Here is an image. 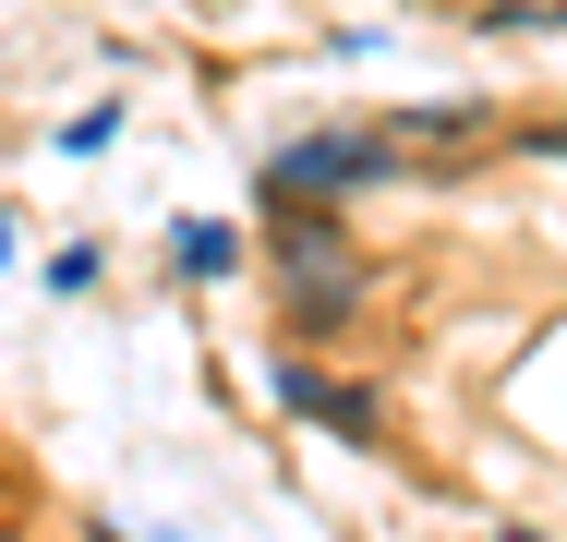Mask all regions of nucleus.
Here are the masks:
<instances>
[{"mask_svg":"<svg viewBox=\"0 0 567 542\" xmlns=\"http://www.w3.org/2000/svg\"><path fill=\"white\" fill-rule=\"evenodd\" d=\"M374 169H386V145H362V133H315V145H290V157L266 169V194L302 206V194H339V181H374Z\"/></svg>","mask_w":567,"mask_h":542,"instance_id":"obj_1","label":"nucleus"},{"mask_svg":"<svg viewBox=\"0 0 567 542\" xmlns=\"http://www.w3.org/2000/svg\"><path fill=\"white\" fill-rule=\"evenodd\" d=\"M278 265H290V314H302V325H327V314L350 302V265H339V241H327L315 217H302V229L278 241Z\"/></svg>","mask_w":567,"mask_h":542,"instance_id":"obj_2","label":"nucleus"},{"mask_svg":"<svg viewBox=\"0 0 567 542\" xmlns=\"http://www.w3.org/2000/svg\"><path fill=\"white\" fill-rule=\"evenodd\" d=\"M278 398H290V410H315V423H339V434H374V398L339 386V374H315V362H278Z\"/></svg>","mask_w":567,"mask_h":542,"instance_id":"obj_3","label":"nucleus"},{"mask_svg":"<svg viewBox=\"0 0 567 542\" xmlns=\"http://www.w3.org/2000/svg\"><path fill=\"white\" fill-rule=\"evenodd\" d=\"M229 265H241V241H229L218 217H194L182 229V278H229Z\"/></svg>","mask_w":567,"mask_h":542,"instance_id":"obj_4","label":"nucleus"},{"mask_svg":"<svg viewBox=\"0 0 567 542\" xmlns=\"http://www.w3.org/2000/svg\"><path fill=\"white\" fill-rule=\"evenodd\" d=\"M0 253H12V217H0Z\"/></svg>","mask_w":567,"mask_h":542,"instance_id":"obj_5","label":"nucleus"}]
</instances>
